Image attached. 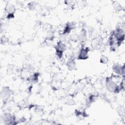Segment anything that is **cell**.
<instances>
[{"mask_svg":"<svg viewBox=\"0 0 125 125\" xmlns=\"http://www.w3.org/2000/svg\"><path fill=\"white\" fill-rule=\"evenodd\" d=\"M11 94V91L8 88H4L1 92V97L3 102L7 101Z\"/></svg>","mask_w":125,"mask_h":125,"instance_id":"7a4b0ae2","label":"cell"},{"mask_svg":"<svg viewBox=\"0 0 125 125\" xmlns=\"http://www.w3.org/2000/svg\"><path fill=\"white\" fill-rule=\"evenodd\" d=\"M15 118L11 115H5L3 116V121L6 124H13Z\"/></svg>","mask_w":125,"mask_h":125,"instance_id":"277c9868","label":"cell"},{"mask_svg":"<svg viewBox=\"0 0 125 125\" xmlns=\"http://www.w3.org/2000/svg\"><path fill=\"white\" fill-rule=\"evenodd\" d=\"M101 42V40L100 39H99L98 38H95L94 40H93L91 44L93 48H94L95 49H98L99 47H100Z\"/></svg>","mask_w":125,"mask_h":125,"instance_id":"8992f818","label":"cell"},{"mask_svg":"<svg viewBox=\"0 0 125 125\" xmlns=\"http://www.w3.org/2000/svg\"><path fill=\"white\" fill-rule=\"evenodd\" d=\"M108 61V59L107 58V57L104 56H102L101 57L100 59V62L101 63H106Z\"/></svg>","mask_w":125,"mask_h":125,"instance_id":"9c48e42d","label":"cell"},{"mask_svg":"<svg viewBox=\"0 0 125 125\" xmlns=\"http://www.w3.org/2000/svg\"><path fill=\"white\" fill-rule=\"evenodd\" d=\"M67 66H68V67L69 68V69L72 70V69H75V67L76 66L75 61L73 60H72V59L70 60L67 62Z\"/></svg>","mask_w":125,"mask_h":125,"instance_id":"52a82bcc","label":"cell"},{"mask_svg":"<svg viewBox=\"0 0 125 125\" xmlns=\"http://www.w3.org/2000/svg\"><path fill=\"white\" fill-rule=\"evenodd\" d=\"M88 50L86 49L82 48L80 51L78 59L80 60L86 59L88 58Z\"/></svg>","mask_w":125,"mask_h":125,"instance_id":"3957f363","label":"cell"},{"mask_svg":"<svg viewBox=\"0 0 125 125\" xmlns=\"http://www.w3.org/2000/svg\"><path fill=\"white\" fill-rule=\"evenodd\" d=\"M114 70L117 73H122V70H122V67H121V66H119L118 65H114L113 67Z\"/></svg>","mask_w":125,"mask_h":125,"instance_id":"ba28073f","label":"cell"},{"mask_svg":"<svg viewBox=\"0 0 125 125\" xmlns=\"http://www.w3.org/2000/svg\"><path fill=\"white\" fill-rule=\"evenodd\" d=\"M15 7L13 4H7L5 8V11L8 13V14H13L15 12Z\"/></svg>","mask_w":125,"mask_h":125,"instance_id":"5b68a950","label":"cell"},{"mask_svg":"<svg viewBox=\"0 0 125 125\" xmlns=\"http://www.w3.org/2000/svg\"><path fill=\"white\" fill-rule=\"evenodd\" d=\"M106 87L108 90L111 92H115L117 89H118V87L117 85L111 80H107Z\"/></svg>","mask_w":125,"mask_h":125,"instance_id":"6da1fadb","label":"cell"}]
</instances>
